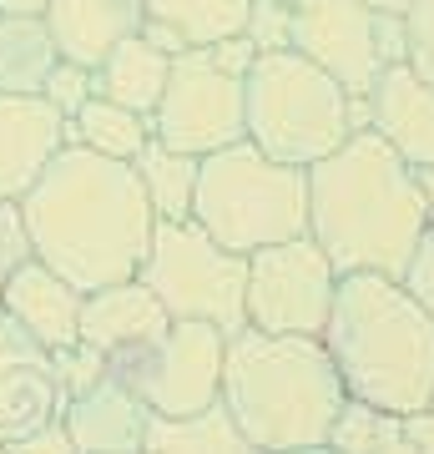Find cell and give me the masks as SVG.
I'll return each mask as SVG.
<instances>
[{"label":"cell","instance_id":"6da1fadb","mask_svg":"<svg viewBox=\"0 0 434 454\" xmlns=\"http://www.w3.org/2000/svg\"><path fill=\"white\" fill-rule=\"evenodd\" d=\"M20 217L31 253L76 293L137 278L157 227L131 162H112L86 146L56 152V162L20 197Z\"/></svg>","mask_w":434,"mask_h":454},{"label":"cell","instance_id":"7a4b0ae2","mask_svg":"<svg viewBox=\"0 0 434 454\" xmlns=\"http://www.w3.org/2000/svg\"><path fill=\"white\" fill-rule=\"evenodd\" d=\"M424 227L414 167H404L374 131H354L308 167V238L328 253L338 278H404Z\"/></svg>","mask_w":434,"mask_h":454},{"label":"cell","instance_id":"3957f363","mask_svg":"<svg viewBox=\"0 0 434 454\" xmlns=\"http://www.w3.org/2000/svg\"><path fill=\"white\" fill-rule=\"evenodd\" d=\"M223 414L263 454L328 444L349 404L343 379L319 333L238 328L223 354Z\"/></svg>","mask_w":434,"mask_h":454},{"label":"cell","instance_id":"277c9868","mask_svg":"<svg viewBox=\"0 0 434 454\" xmlns=\"http://www.w3.org/2000/svg\"><path fill=\"white\" fill-rule=\"evenodd\" d=\"M343 394L384 414H419L434 399V324L404 293L399 278L349 273L338 278L323 324Z\"/></svg>","mask_w":434,"mask_h":454},{"label":"cell","instance_id":"5b68a950","mask_svg":"<svg viewBox=\"0 0 434 454\" xmlns=\"http://www.w3.org/2000/svg\"><path fill=\"white\" fill-rule=\"evenodd\" d=\"M193 223L227 253H263L308 232V172L273 162L248 137L197 162Z\"/></svg>","mask_w":434,"mask_h":454},{"label":"cell","instance_id":"8992f818","mask_svg":"<svg viewBox=\"0 0 434 454\" xmlns=\"http://www.w3.org/2000/svg\"><path fill=\"white\" fill-rule=\"evenodd\" d=\"M354 131V97L298 51L257 56L242 76V137L273 162L308 172Z\"/></svg>","mask_w":434,"mask_h":454},{"label":"cell","instance_id":"52a82bcc","mask_svg":"<svg viewBox=\"0 0 434 454\" xmlns=\"http://www.w3.org/2000/svg\"><path fill=\"white\" fill-rule=\"evenodd\" d=\"M137 278L167 309L172 324H212L227 339L238 328H248V313H242L248 258L212 243L193 217L152 227V247H146Z\"/></svg>","mask_w":434,"mask_h":454},{"label":"cell","instance_id":"ba28073f","mask_svg":"<svg viewBox=\"0 0 434 454\" xmlns=\"http://www.w3.org/2000/svg\"><path fill=\"white\" fill-rule=\"evenodd\" d=\"M223 354L227 333H217L212 324H167L162 339L112 354L107 373L122 379L152 409V419H187V414L217 409Z\"/></svg>","mask_w":434,"mask_h":454},{"label":"cell","instance_id":"9c48e42d","mask_svg":"<svg viewBox=\"0 0 434 454\" xmlns=\"http://www.w3.org/2000/svg\"><path fill=\"white\" fill-rule=\"evenodd\" d=\"M338 268L328 262L313 238L273 243L263 253H248V288L242 313L257 333H323L334 309Z\"/></svg>","mask_w":434,"mask_h":454},{"label":"cell","instance_id":"30bf717a","mask_svg":"<svg viewBox=\"0 0 434 454\" xmlns=\"http://www.w3.org/2000/svg\"><path fill=\"white\" fill-rule=\"evenodd\" d=\"M152 137L197 162L242 142V76H227L223 66H212L208 51L172 56L167 91L152 112Z\"/></svg>","mask_w":434,"mask_h":454},{"label":"cell","instance_id":"8fae6325","mask_svg":"<svg viewBox=\"0 0 434 454\" xmlns=\"http://www.w3.org/2000/svg\"><path fill=\"white\" fill-rule=\"evenodd\" d=\"M374 20L379 11L364 0H293V51L328 71L349 97H369L384 71Z\"/></svg>","mask_w":434,"mask_h":454},{"label":"cell","instance_id":"7c38bea8","mask_svg":"<svg viewBox=\"0 0 434 454\" xmlns=\"http://www.w3.org/2000/svg\"><path fill=\"white\" fill-rule=\"evenodd\" d=\"M66 389L56 379V364L41 343L0 313V444L46 429L61 419Z\"/></svg>","mask_w":434,"mask_h":454},{"label":"cell","instance_id":"4fadbf2b","mask_svg":"<svg viewBox=\"0 0 434 454\" xmlns=\"http://www.w3.org/2000/svg\"><path fill=\"white\" fill-rule=\"evenodd\" d=\"M61 146H71V121L46 97L0 91V197L5 202H20L31 192Z\"/></svg>","mask_w":434,"mask_h":454},{"label":"cell","instance_id":"5bb4252c","mask_svg":"<svg viewBox=\"0 0 434 454\" xmlns=\"http://www.w3.org/2000/svg\"><path fill=\"white\" fill-rule=\"evenodd\" d=\"M369 131L399 157L404 167H434V82L414 76L409 66H384L369 86Z\"/></svg>","mask_w":434,"mask_h":454},{"label":"cell","instance_id":"9a60e30c","mask_svg":"<svg viewBox=\"0 0 434 454\" xmlns=\"http://www.w3.org/2000/svg\"><path fill=\"white\" fill-rule=\"evenodd\" d=\"M61 424L76 454H142L146 429H152V409L122 384V379H97L91 389L66 399Z\"/></svg>","mask_w":434,"mask_h":454},{"label":"cell","instance_id":"2e32d148","mask_svg":"<svg viewBox=\"0 0 434 454\" xmlns=\"http://www.w3.org/2000/svg\"><path fill=\"white\" fill-rule=\"evenodd\" d=\"M81 298L86 293H76L61 273H51L41 258H31L0 288V313L16 318L46 354H61V348L81 343Z\"/></svg>","mask_w":434,"mask_h":454},{"label":"cell","instance_id":"e0dca14e","mask_svg":"<svg viewBox=\"0 0 434 454\" xmlns=\"http://www.w3.org/2000/svg\"><path fill=\"white\" fill-rule=\"evenodd\" d=\"M41 20H46L61 61H76L86 71H97L122 41L142 35L146 0H51Z\"/></svg>","mask_w":434,"mask_h":454},{"label":"cell","instance_id":"ac0fdd59","mask_svg":"<svg viewBox=\"0 0 434 454\" xmlns=\"http://www.w3.org/2000/svg\"><path fill=\"white\" fill-rule=\"evenodd\" d=\"M167 309L146 293L142 278H127V283H107V288L86 293L81 298V343L97 348V354H122V348H137V343H152L167 333Z\"/></svg>","mask_w":434,"mask_h":454},{"label":"cell","instance_id":"d6986e66","mask_svg":"<svg viewBox=\"0 0 434 454\" xmlns=\"http://www.w3.org/2000/svg\"><path fill=\"white\" fill-rule=\"evenodd\" d=\"M334 454H434V409L419 414H384L369 404H343L334 434H328Z\"/></svg>","mask_w":434,"mask_h":454},{"label":"cell","instance_id":"ffe728a7","mask_svg":"<svg viewBox=\"0 0 434 454\" xmlns=\"http://www.w3.org/2000/svg\"><path fill=\"white\" fill-rule=\"evenodd\" d=\"M167 76H172V56L157 51L146 35H131L97 66V97L127 106V112L152 116L157 112L162 91H167Z\"/></svg>","mask_w":434,"mask_h":454},{"label":"cell","instance_id":"44dd1931","mask_svg":"<svg viewBox=\"0 0 434 454\" xmlns=\"http://www.w3.org/2000/svg\"><path fill=\"white\" fill-rule=\"evenodd\" d=\"M137 182H142L146 192V207L157 223H187L193 217V197H197V157L187 152H172V146H162L157 137L137 152V162H131Z\"/></svg>","mask_w":434,"mask_h":454},{"label":"cell","instance_id":"7402d4cb","mask_svg":"<svg viewBox=\"0 0 434 454\" xmlns=\"http://www.w3.org/2000/svg\"><path fill=\"white\" fill-rule=\"evenodd\" d=\"M253 0H146V20L172 31L187 51L217 46L227 35H242Z\"/></svg>","mask_w":434,"mask_h":454},{"label":"cell","instance_id":"603a6c76","mask_svg":"<svg viewBox=\"0 0 434 454\" xmlns=\"http://www.w3.org/2000/svg\"><path fill=\"white\" fill-rule=\"evenodd\" d=\"M56 61L61 51L51 41L46 20H0V91L5 97H41Z\"/></svg>","mask_w":434,"mask_h":454},{"label":"cell","instance_id":"cb8c5ba5","mask_svg":"<svg viewBox=\"0 0 434 454\" xmlns=\"http://www.w3.org/2000/svg\"><path fill=\"white\" fill-rule=\"evenodd\" d=\"M152 142V116L127 112L107 97H91L71 116V146H86L97 157H112V162H137V152Z\"/></svg>","mask_w":434,"mask_h":454},{"label":"cell","instance_id":"d4e9b609","mask_svg":"<svg viewBox=\"0 0 434 454\" xmlns=\"http://www.w3.org/2000/svg\"><path fill=\"white\" fill-rule=\"evenodd\" d=\"M142 454H263V450H253L217 404L202 409V414H187V419H152Z\"/></svg>","mask_w":434,"mask_h":454},{"label":"cell","instance_id":"484cf974","mask_svg":"<svg viewBox=\"0 0 434 454\" xmlns=\"http://www.w3.org/2000/svg\"><path fill=\"white\" fill-rule=\"evenodd\" d=\"M242 41L257 56H273V51H293V5L278 0H253L248 20H242Z\"/></svg>","mask_w":434,"mask_h":454},{"label":"cell","instance_id":"4316f807","mask_svg":"<svg viewBox=\"0 0 434 454\" xmlns=\"http://www.w3.org/2000/svg\"><path fill=\"white\" fill-rule=\"evenodd\" d=\"M41 97L71 121L86 101L97 97V71H86V66H76V61H56L51 66V76H46V86H41Z\"/></svg>","mask_w":434,"mask_h":454},{"label":"cell","instance_id":"83f0119b","mask_svg":"<svg viewBox=\"0 0 434 454\" xmlns=\"http://www.w3.org/2000/svg\"><path fill=\"white\" fill-rule=\"evenodd\" d=\"M404 66L434 82V0H414L404 11Z\"/></svg>","mask_w":434,"mask_h":454},{"label":"cell","instance_id":"f1b7e54d","mask_svg":"<svg viewBox=\"0 0 434 454\" xmlns=\"http://www.w3.org/2000/svg\"><path fill=\"white\" fill-rule=\"evenodd\" d=\"M51 364H56V379H61L66 399L81 394V389H91L97 379H107V354L86 348V343H71V348H61V354H51Z\"/></svg>","mask_w":434,"mask_h":454},{"label":"cell","instance_id":"f546056e","mask_svg":"<svg viewBox=\"0 0 434 454\" xmlns=\"http://www.w3.org/2000/svg\"><path fill=\"white\" fill-rule=\"evenodd\" d=\"M31 238H26V217H20V202H5L0 197V288L11 283L20 262H31Z\"/></svg>","mask_w":434,"mask_h":454},{"label":"cell","instance_id":"4dcf8cb0","mask_svg":"<svg viewBox=\"0 0 434 454\" xmlns=\"http://www.w3.org/2000/svg\"><path fill=\"white\" fill-rule=\"evenodd\" d=\"M399 283L434 324V227H424V238H419V247L409 253V268H404Z\"/></svg>","mask_w":434,"mask_h":454},{"label":"cell","instance_id":"1f68e13d","mask_svg":"<svg viewBox=\"0 0 434 454\" xmlns=\"http://www.w3.org/2000/svg\"><path fill=\"white\" fill-rule=\"evenodd\" d=\"M5 454H76L71 434H66V424H46V429H36V434L16 439V444H5Z\"/></svg>","mask_w":434,"mask_h":454},{"label":"cell","instance_id":"d6a6232c","mask_svg":"<svg viewBox=\"0 0 434 454\" xmlns=\"http://www.w3.org/2000/svg\"><path fill=\"white\" fill-rule=\"evenodd\" d=\"M212 56V66H223L227 76H248L253 71V61H257V51L242 41V35H227V41H217V46H202Z\"/></svg>","mask_w":434,"mask_h":454},{"label":"cell","instance_id":"836d02e7","mask_svg":"<svg viewBox=\"0 0 434 454\" xmlns=\"http://www.w3.org/2000/svg\"><path fill=\"white\" fill-rule=\"evenodd\" d=\"M374 35H379V56H384V66H404V16H384V11H379Z\"/></svg>","mask_w":434,"mask_h":454},{"label":"cell","instance_id":"e575fe53","mask_svg":"<svg viewBox=\"0 0 434 454\" xmlns=\"http://www.w3.org/2000/svg\"><path fill=\"white\" fill-rule=\"evenodd\" d=\"M51 0H0V20H41Z\"/></svg>","mask_w":434,"mask_h":454},{"label":"cell","instance_id":"d590c367","mask_svg":"<svg viewBox=\"0 0 434 454\" xmlns=\"http://www.w3.org/2000/svg\"><path fill=\"white\" fill-rule=\"evenodd\" d=\"M414 177H419V197H424V217H430V227H434V167H424Z\"/></svg>","mask_w":434,"mask_h":454},{"label":"cell","instance_id":"8d00e7d4","mask_svg":"<svg viewBox=\"0 0 434 454\" xmlns=\"http://www.w3.org/2000/svg\"><path fill=\"white\" fill-rule=\"evenodd\" d=\"M364 5H369V11H384V16H404L414 0H364Z\"/></svg>","mask_w":434,"mask_h":454},{"label":"cell","instance_id":"74e56055","mask_svg":"<svg viewBox=\"0 0 434 454\" xmlns=\"http://www.w3.org/2000/svg\"><path fill=\"white\" fill-rule=\"evenodd\" d=\"M283 454H334L328 444H308V450H283Z\"/></svg>","mask_w":434,"mask_h":454},{"label":"cell","instance_id":"f35d334b","mask_svg":"<svg viewBox=\"0 0 434 454\" xmlns=\"http://www.w3.org/2000/svg\"><path fill=\"white\" fill-rule=\"evenodd\" d=\"M278 5H293V0H278Z\"/></svg>","mask_w":434,"mask_h":454},{"label":"cell","instance_id":"ab89813d","mask_svg":"<svg viewBox=\"0 0 434 454\" xmlns=\"http://www.w3.org/2000/svg\"><path fill=\"white\" fill-rule=\"evenodd\" d=\"M0 454H5V444H0Z\"/></svg>","mask_w":434,"mask_h":454},{"label":"cell","instance_id":"60d3db41","mask_svg":"<svg viewBox=\"0 0 434 454\" xmlns=\"http://www.w3.org/2000/svg\"><path fill=\"white\" fill-rule=\"evenodd\" d=\"M430 409H434V399H430Z\"/></svg>","mask_w":434,"mask_h":454}]
</instances>
